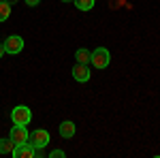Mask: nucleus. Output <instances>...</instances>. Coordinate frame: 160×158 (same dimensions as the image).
<instances>
[{
  "label": "nucleus",
  "instance_id": "obj_17",
  "mask_svg": "<svg viewBox=\"0 0 160 158\" xmlns=\"http://www.w3.org/2000/svg\"><path fill=\"white\" fill-rule=\"evenodd\" d=\"M62 2H75V0H62Z\"/></svg>",
  "mask_w": 160,
  "mask_h": 158
},
{
  "label": "nucleus",
  "instance_id": "obj_1",
  "mask_svg": "<svg viewBox=\"0 0 160 158\" xmlns=\"http://www.w3.org/2000/svg\"><path fill=\"white\" fill-rule=\"evenodd\" d=\"M109 62H111V54L107 47H96L90 56V64L96 66V69H107Z\"/></svg>",
  "mask_w": 160,
  "mask_h": 158
},
{
  "label": "nucleus",
  "instance_id": "obj_2",
  "mask_svg": "<svg viewBox=\"0 0 160 158\" xmlns=\"http://www.w3.org/2000/svg\"><path fill=\"white\" fill-rule=\"evenodd\" d=\"M11 120H13V124L28 126V124H30V120H32V111L28 109L26 105H17V107L11 111Z\"/></svg>",
  "mask_w": 160,
  "mask_h": 158
},
{
  "label": "nucleus",
  "instance_id": "obj_13",
  "mask_svg": "<svg viewBox=\"0 0 160 158\" xmlns=\"http://www.w3.org/2000/svg\"><path fill=\"white\" fill-rule=\"evenodd\" d=\"M64 156H66V154H64L62 150H51L49 152V158H64Z\"/></svg>",
  "mask_w": 160,
  "mask_h": 158
},
{
  "label": "nucleus",
  "instance_id": "obj_4",
  "mask_svg": "<svg viewBox=\"0 0 160 158\" xmlns=\"http://www.w3.org/2000/svg\"><path fill=\"white\" fill-rule=\"evenodd\" d=\"M2 45H4V51H7V54H13V56H15V54H19V51L24 49V38L17 37V34H11Z\"/></svg>",
  "mask_w": 160,
  "mask_h": 158
},
{
  "label": "nucleus",
  "instance_id": "obj_3",
  "mask_svg": "<svg viewBox=\"0 0 160 158\" xmlns=\"http://www.w3.org/2000/svg\"><path fill=\"white\" fill-rule=\"evenodd\" d=\"M28 143L32 147H47L49 145V133L45 128H37L34 133L28 135Z\"/></svg>",
  "mask_w": 160,
  "mask_h": 158
},
{
  "label": "nucleus",
  "instance_id": "obj_5",
  "mask_svg": "<svg viewBox=\"0 0 160 158\" xmlns=\"http://www.w3.org/2000/svg\"><path fill=\"white\" fill-rule=\"evenodd\" d=\"M11 156L13 158H34V147L30 145L28 141L26 143H17V145L13 147Z\"/></svg>",
  "mask_w": 160,
  "mask_h": 158
},
{
  "label": "nucleus",
  "instance_id": "obj_14",
  "mask_svg": "<svg viewBox=\"0 0 160 158\" xmlns=\"http://www.w3.org/2000/svg\"><path fill=\"white\" fill-rule=\"evenodd\" d=\"M38 2H41V0H26L28 7H38Z\"/></svg>",
  "mask_w": 160,
  "mask_h": 158
},
{
  "label": "nucleus",
  "instance_id": "obj_12",
  "mask_svg": "<svg viewBox=\"0 0 160 158\" xmlns=\"http://www.w3.org/2000/svg\"><path fill=\"white\" fill-rule=\"evenodd\" d=\"M75 7L79 11H90L94 7V0H75Z\"/></svg>",
  "mask_w": 160,
  "mask_h": 158
},
{
  "label": "nucleus",
  "instance_id": "obj_9",
  "mask_svg": "<svg viewBox=\"0 0 160 158\" xmlns=\"http://www.w3.org/2000/svg\"><path fill=\"white\" fill-rule=\"evenodd\" d=\"M15 143H13L11 139H0V156H7V154H11Z\"/></svg>",
  "mask_w": 160,
  "mask_h": 158
},
{
  "label": "nucleus",
  "instance_id": "obj_16",
  "mask_svg": "<svg viewBox=\"0 0 160 158\" xmlns=\"http://www.w3.org/2000/svg\"><path fill=\"white\" fill-rule=\"evenodd\" d=\"M4 2H7V4H15L17 0H4Z\"/></svg>",
  "mask_w": 160,
  "mask_h": 158
},
{
  "label": "nucleus",
  "instance_id": "obj_10",
  "mask_svg": "<svg viewBox=\"0 0 160 158\" xmlns=\"http://www.w3.org/2000/svg\"><path fill=\"white\" fill-rule=\"evenodd\" d=\"M90 56H92V51H88V49H77V54H75V60L81 62V64H88L90 62Z\"/></svg>",
  "mask_w": 160,
  "mask_h": 158
},
{
  "label": "nucleus",
  "instance_id": "obj_8",
  "mask_svg": "<svg viewBox=\"0 0 160 158\" xmlns=\"http://www.w3.org/2000/svg\"><path fill=\"white\" fill-rule=\"evenodd\" d=\"M58 130H60V137H62V139H71V137L75 135V124L71 120H64L60 124V128H58Z\"/></svg>",
  "mask_w": 160,
  "mask_h": 158
},
{
  "label": "nucleus",
  "instance_id": "obj_6",
  "mask_svg": "<svg viewBox=\"0 0 160 158\" xmlns=\"http://www.w3.org/2000/svg\"><path fill=\"white\" fill-rule=\"evenodd\" d=\"M73 77H75V81H79V84H86V81H90L92 73H90L88 64H81V62H77V64L73 66Z\"/></svg>",
  "mask_w": 160,
  "mask_h": 158
},
{
  "label": "nucleus",
  "instance_id": "obj_15",
  "mask_svg": "<svg viewBox=\"0 0 160 158\" xmlns=\"http://www.w3.org/2000/svg\"><path fill=\"white\" fill-rule=\"evenodd\" d=\"M4 54H7V51H4V45H2V43H0V58H2V56H4Z\"/></svg>",
  "mask_w": 160,
  "mask_h": 158
},
{
  "label": "nucleus",
  "instance_id": "obj_11",
  "mask_svg": "<svg viewBox=\"0 0 160 158\" xmlns=\"http://www.w3.org/2000/svg\"><path fill=\"white\" fill-rule=\"evenodd\" d=\"M9 15H11V4H7L4 0H0V24H2V22H7V19H9Z\"/></svg>",
  "mask_w": 160,
  "mask_h": 158
},
{
  "label": "nucleus",
  "instance_id": "obj_7",
  "mask_svg": "<svg viewBox=\"0 0 160 158\" xmlns=\"http://www.w3.org/2000/svg\"><path fill=\"white\" fill-rule=\"evenodd\" d=\"M28 128H26V126H19V124H15V126H13L11 128V135H9V139H11L13 143H15V145H17V143H26V141H28Z\"/></svg>",
  "mask_w": 160,
  "mask_h": 158
}]
</instances>
